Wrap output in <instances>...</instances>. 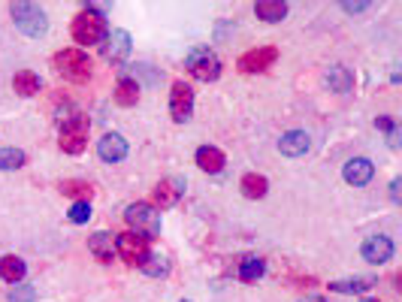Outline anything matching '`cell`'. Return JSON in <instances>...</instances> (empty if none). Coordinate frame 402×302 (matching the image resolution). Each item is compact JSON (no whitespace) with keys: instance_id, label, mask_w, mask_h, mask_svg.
<instances>
[{"instance_id":"obj_1","label":"cell","mask_w":402,"mask_h":302,"mask_svg":"<svg viewBox=\"0 0 402 302\" xmlns=\"http://www.w3.org/2000/svg\"><path fill=\"white\" fill-rule=\"evenodd\" d=\"M124 217H128V224H130V233H137V236H142L146 242L161 236V215H157L155 206L133 203L128 212H124Z\"/></svg>"},{"instance_id":"obj_2","label":"cell","mask_w":402,"mask_h":302,"mask_svg":"<svg viewBox=\"0 0 402 302\" xmlns=\"http://www.w3.org/2000/svg\"><path fill=\"white\" fill-rule=\"evenodd\" d=\"M73 39L79 46H97L106 39V21L97 10H82L76 19H73Z\"/></svg>"},{"instance_id":"obj_3","label":"cell","mask_w":402,"mask_h":302,"mask_svg":"<svg viewBox=\"0 0 402 302\" xmlns=\"http://www.w3.org/2000/svg\"><path fill=\"white\" fill-rule=\"evenodd\" d=\"M55 66L64 79L70 82H88L91 79V57L82 48H64L55 55Z\"/></svg>"},{"instance_id":"obj_4","label":"cell","mask_w":402,"mask_h":302,"mask_svg":"<svg viewBox=\"0 0 402 302\" xmlns=\"http://www.w3.org/2000/svg\"><path fill=\"white\" fill-rule=\"evenodd\" d=\"M10 12H12L15 28H19L24 37H43V33L49 30V19H46V12L40 10V6H33V3H12Z\"/></svg>"},{"instance_id":"obj_5","label":"cell","mask_w":402,"mask_h":302,"mask_svg":"<svg viewBox=\"0 0 402 302\" xmlns=\"http://www.w3.org/2000/svg\"><path fill=\"white\" fill-rule=\"evenodd\" d=\"M58 145H61V151H67V154H82V151H85V145H88V118L85 115H70V118L64 121Z\"/></svg>"},{"instance_id":"obj_6","label":"cell","mask_w":402,"mask_h":302,"mask_svg":"<svg viewBox=\"0 0 402 302\" xmlns=\"http://www.w3.org/2000/svg\"><path fill=\"white\" fill-rule=\"evenodd\" d=\"M188 73L200 82H215L218 76H221V61H218V55L209 52V48H194V52L188 55Z\"/></svg>"},{"instance_id":"obj_7","label":"cell","mask_w":402,"mask_h":302,"mask_svg":"<svg viewBox=\"0 0 402 302\" xmlns=\"http://www.w3.org/2000/svg\"><path fill=\"white\" fill-rule=\"evenodd\" d=\"M115 251H119V257L124 263L142 266L148 257V242L137 236V233H121V236H115Z\"/></svg>"},{"instance_id":"obj_8","label":"cell","mask_w":402,"mask_h":302,"mask_svg":"<svg viewBox=\"0 0 402 302\" xmlns=\"http://www.w3.org/2000/svg\"><path fill=\"white\" fill-rule=\"evenodd\" d=\"M191 112H194V91H191L185 82H175L173 94H170V115H173V121L185 124L191 118Z\"/></svg>"},{"instance_id":"obj_9","label":"cell","mask_w":402,"mask_h":302,"mask_svg":"<svg viewBox=\"0 0 402 302\" xmlns=\"http://www.w3.org/2000/svg\"><path fill=\"white\" fill-rule=\"evenodd\" d=\"M360 254H363L366 263L381 266V263H387V260L393 257V242H390V236H381V233H375V236H366L363 248H360Z\"/></svg>"},{"instance_id":"obj_10","label":"cell","mask_w":402,"mask_h":302,"mask_svg":"<svg viewBox=\"0 0 402 302\" xmlns=\"http://www.w3.org/2000/svg\"><path fill=\"white\" fill-rule=\"evenodd\" d=\"M275 57H279V48L275 46H263V48H251L239 57V70L242 73H263L266 66L275 64Z\"/></svg>"},{"instance_id":"obj_11","label":"cell","mask_w":402,"mask_h":302,"mask_svg":"<svg viewBox=\"0 0 402 302\" xmlns=\"http://www.w3.org/2000/svg\"><path fill=\"white\" fill-rule=\"evenodd\" d=\"M128 55H130V33H128V30H112V33H106V39H103V57H106V61L119 64V61H124Z\"/></svg>"},{"instance_id":"obj_12","label":"cell","mask_w":402,"mask_h":302,"mask_svg":"<svg viewBox=\"0 0 402 302\" xmlns=\"http://www.w3.org/2000/svg\"><path fill=\"white\" fill-rule=\"evenodd\" d=\"M97 154L103 157L106 163H119L128 157V139L119 136V133H106V136L97 142Z\"/></svg>"},{"instance_id":"obj_13","label":"cell","mask_w":402,"mask_h":302,"mask_svg":"<svg viewBox=\"0 0 402 302\" xmlns=\"http://www.w3.org/2000/svg\"><path fill=\"white\" fill-rule=\"evenodd\" d=\"M182 194H185V181L182 179H164V181H157V188H155V206L157 208H173L175 203H179Z\"/></svg>"},{"instance_id":"obj_14","label":"cell","mask_w":402,"mask_h":302,"mask_svg":"<svg viewBox=\"0 0 402 302\" xmlns=\"http://www.w3.org/2000/svg\"><path fill=\"white\" fill-rule=\"evenodd\" d=\"M342 175H345L348 184H354V188H363V184L372 181L375 166H372V161H366V157H354V161L345 163V172H342Z\"/></svg>"},{"instance_id":"obj_15","label":"cell","mask_w":402,"mask_h":302,"mask_svg":"<svg viewBox=\"0 0 402 302\" xmlns=\"http://www.w3.org/2000/svg\"><path fill=\"white\" fill-rule=\"evenodd\" d=\"M308 145H312V139H308V133H303V130H290L279 139V151L284 157H303L308 151Z\"/></svg>"},{"instance_id":"obj_16","label":"cell","mask_w":402,"mask_h":302,"mask_svg":"<svg viewBox=\"0 0 402 302\" xmlns=\"http://www.w3.org/2000/svg\"><path fill=\"white\" fill-rule=\"evenodd\" d=\"M88 251L94 254L100 263H112V254H115V239L109 233H94L88 239Z\"/></svg>"},{"instance_id":"obj_17","label":"cell","mask_w":402,"mask_h":302,"mask_svg":"<svg viewBox=\"0 0 402 302\" xmlns=\"http://www.w3.org/2000/svg\"><path fill=\"white\" fill-rule=\"evenodd\" d=\"M197 166L203 172H221L224 170V151H218L215 145L197 148Z\"/></svg>"},{"instance_id":"obj_18","label":"cell","mask_w":402,"mask_h":302,"mask_svg":"<svg viewBox=\"0 0 402 302\" xmlns=\"http://www.w3.org/2000/svg\"><path fill=\"white\" fill-rule=\"evenodd\" d=\"M24 272H28V266H24V260H21V257L6 254L3 260H0V278H3V281H10V284H21Z\"/></svg>"},{"instance_id":"obj_19","label":"cell","mask_w":402,"mask_h":302,"mask_svg":"<svg viewBox=\"0 0 402 302\" xmlns=\"http://www.w3.org/2000/svg\"><path fill=\"white\" fill-rule=\"evenodd\" d=\"M254 12H257V19H263V21H281L284 15H288V3H281V0H257Z\"/></svg>"},{"instance_id":"obj_20","label":"cell","mask_w":402,"mask_h":302,"mask_svg":"<svg viewBox=\"0 0 402 302\" xmlns=\"http://www.w3.org/2000/svg\"><path fill=\"white\" fill-rule=\"evenodd\" d=\"M12 88H15V94H21V97H33L40 91V76L30 73V70H19L12 76Z\"/></svg>"},{"instance_id":"obj_21","label":"cell","mask_w":402,"mask_h":302,"mask_svg":"<svg viewBox=\"0 0 402 302\" xmlns=\"http://www.w3.org/2000/svg\"><path fill=\"white\" fill-rule=\"evenodd\" d=\"M266 190H270V181L263 175H257V172L242 175V194L248 199H261V197H266Z\"/></svg>"},{"instance_id":"obj_22","label":"cell","mask_w":402,"mask_h":302,"mask_svg":"<svg viewBox=\"0 0 402 302\" xmlns=\"http://www.w3.org/2000/svg\"><path fill=\"white\" fill-rule=\"evenodd\" d=\"M326 85H330V91L345 94V91H351V85H354V76H351L345 66H330V70H326Z\"/></svg>"},{"instance_id":"obj_23","label":"cell","mask_w":402,"mask_h":302,"mask_svg":"<svg viewBox=\"0 0 402 302\" xmlns=\"http://www.w3.org/2000/svg\"><path fill=\"white\" fill-rule=\"evenodd\" d=\"M139 100V85L133 79H121L119 88H115V103L119 106H137Z\"/></svg>"},{"instance_id":"obj_24","label":"cell","mask_w":402,"mask_h":302,"mask_svg":"<svg viewBox=\"0 0 402 302\" xmlns=\"http://www.w3.org/2000/svg\"><path fill=\"white\" fill-rule=\"evenodd\" d=\"M263 272H266V263H263L261 257H245V260L239 263V278H242V281H248V284H251V281H257Z\"/></svg>"},{"instance_id":"obj_25","label":"cell","mask_w":402,"mask_h":302,"mask_svg":"<svg viewBox=\"0 0 402 302\" xmlns=\"http://www.w3.org/2000/svg\"><path fill=\"white\" fill-rule=\"evenodd\" d=\"M61 194H67V197H79V203H88L91 194H94V188H91L88 181L67 179V181H61Z\"/></svg>"},{"instance_id":"obj_26","label":"cell","mask_w":402,"mask_h":302,"mask_svg":"<svg viewBox=\"0 0 402 302\" xmlns=\"http://www.w3.org/2000/svg\"><path fill=\"white\" fill-rule=\"evenodd\" d=\"M375 284V278H348V281H330V290L336 293H366Z\"/></svg>"},{"instance_id":"obj_27","label":"cell","mask_w":402,"mask_h":302,"mask_svg":"<svg viewBox=\"0 0 402 302\" xmlns=\"http://www.w3.org/2000/svg\"><path fill=\"white\" fill-rule=\"evenodd\" d=\"M142 272L152 275V278H164V275L170 272V263H166V257H161V254H148L146 263H142Z\"/></svg>"},{"instance_id":"obj_28","label":"cell","mask_w":402,"mask_h":302,"mask_svg":"<svg viewBox=\"0 0 402 302\" xmlns=\"http://www.w3.org/2000/svg\"><path fill=\"white\" fill-rule=\"evenodd\" d=\"M24 151L21 148H0V170H19L24 166Z\"/></svg>"},{"instance_id":"obj_29","label":"cell","mask_w":402,"mask_h":302,"mask_svg":"<svg viewBox=\"0 0 402 302\" xmlns=\"http://www.w3.org/2000/svg\"><path fill=\"white\" fill-rule=\"evenodd\" d=\"M67 217H70L73 224H88V217H91V206H88V203H73V206H70V212H67Z\"/></svg>"},{"instance_id":"obj_30","label":"cell","mask_w":402,"mask_h":302,"mask_svg":"<svg viewBox=\"0 0 402 302\" xmlns=\"http://www.w3.org/2000/svg\"><path fill=\"white\" fill-rule=\"evenodd\" d=\"M37 299V290L28 287V284H15V290L10 293V302H33Z\"/></svg>"},{"instance_id":"obj_31","label":"cell","mask_w":402,"mask_h":302,"mask_svg":"<svg viewBox=\"0 0 402 302\" xmlns=\"http://www.w3.org/2000/svg\"><path fill=\"white\" fill-rule=\"evenodd\" d=\"M342 10L345 12H363V10H369V3H342Z\"/></svg>"},{"instance_id":"obj_32","label":"cell","mask_w":402,"mask_h":302,"mask_svg":"<svg viewBox=\"0 0 402 302\" xmlns=\"http://www.w3.org/2000/svg\"><path fill=\"white\" fill-rule=\"evenodd\" d=\"M399 188H402V181H399V179H393V184H390V197H393V203H399Z\"/></svg>"},{"instance_id":"obj_33","label":"cell","mask_w":402,"mask_h":302,"mask_svg":"<svg viewBox=\"0 0 402 302\" xmlns=\"http://www.w3.org/2000/svg\"><path fill=\"white\" fill-rule=\"evenodd\" d=\"M375 127H378V130H387V133H390V130H393V121H390V118H378V121H375Z\"/></svg>"},{"instance_id":"obj_34","label":"cell","mask_w":402,"mask_h":302,"mask_svg":"<svg viewBox=\"0 0 402 302\" xmlns=\"http://www.w3.org/2000/svg\"><path fill=\"white\" fill-rule=\"evenodd\" d=\"M390 148H399V130L396 127L390 130Z\"/></svg>"},{"instance_id":"obj_35","label":"cell","mask_w":402,"mask_h":302,"mask_svg":"<svg viewBox=\"0 0 402 302\" xmlns=\"http://www.w3.org/2000/svg\"><path fill=\"white\" fill-rule=\"evenodd\" d=\"M303 302H324L321 296H308V299H303Z\"/></svg>"},{"instance_id":"obj_36","label":"cell","mask_w":402,"mask_h":302,"mask_svg":"<svg viewBox=\"0 0 402 302\" xmlns=\"http://www.w3.org/2000/svg\"><path fill=\"white\" fill-rule=\"evenodd\" d=\"M360 302H378V299H360Z\"/></svg>"},{"instance_id":"obj_37","label":"cell","mask_w":402,"mask_h":302,"mask_svg":"<svg viewBox=\"0 0 402 302\" xmlns=\"http://www.w3.org/2000/svg\"><path fill=\"white\" fill-rule=\"evenodd\" d=\"M185 302H188V299H185Z\"/></svg>"}]
</instances>
